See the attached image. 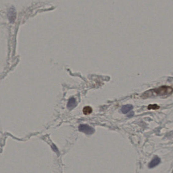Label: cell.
I'll list each match as a JSON object with an SVG mask.
<instances>
[{
    "label": "cell",
    "mask_w": 173,
    "mask_h": 173,
    "mask_svg": "<svg viewBox=\"0 0 173 173\" xmlns=\"http://www.w3.org/2000/svg\"><path fill=\"white\" fill-rule=\"evenodd\" d=\"M173 92V89L169 86H162L156 89H151L144 92L142 97L144 98L152 97L157 96H164L171 94Z\"/></svg>",
    "instance_id": "6da1fadb"
},
{
    "label": "cell",
    "mask_w": 173,
    "mask_h": 173,
    "mask_svg": "<svg viewBox=\"0 0 173 173\" xmlns=\"http://www.w3.org/2000/svg\"><path fill=\"white\" fill-rule=\"evenodd\" d=\"M79 129L80 131L87 135L93 134L95 132V130L92 127L87 125H81L79 126Z\"/></svg>",
    "instance_id": "7a4b0ae2"
},
{
    "label": "cell",
    "mask_w": 173,
    "mask_h": 173,
    "mask_svg": "<svg viewBox=\"0 0 173 173\" xmlns=\"http://www.w3.org/2000/svg\"><path fill=\"white\" fill-rule=\"evenodd\" d=\"M160 159L157 156H156L149 164V168H153L157 166L160 163Z\"/></svg>",
    "instance_id": "3957f363"
},
{
    "label": "cell",
    "mask_w": 173,
    "mask_h": 173,
    "mask_svg": "<svg viewBox=\"0 0 173 173\" xmlns=\"http://www.w3.org/2000/svg\"><path fill=\"white\" fill-rule=\"evenodd\" d=\"M76 105H77V101H76V99H74V98H71L69 100L68 103H67V108L70 110H71L74 108Z\"/></svg>",
    "instance_id": "277c9868"
},
{
    "label": "cell",
    "mask_w": 173,
    "mask_h": 173,
    "mask_svg": "<svg viewBox=\"0 0 173 173\" xmlns=\"http://www.w3.org/2000/svg\"><path fill=\"white\" fill-rule=\"evenodd\" d=\"M133 107L132 105H126L122 106L121 108V111L123 114H126L130 112L133 109Z\"/></svg>",
    "instance_id": "5b68a950"
},
{
    "label": "cell",
    "mask_w": 173,
    "mask_h": 173,
    "mask_svg": "<svg viewBox=\"0 0 173 173\" xmlns=\"http://www.w3.org/2000/svg\"><path fill=\"white\" fill-rule=\"evenodd\" d=\"M92 108L90 107V106H86L83 109V113L85 115H88L89 114H90L91 113H92Z\"/></svg>",
    "instance_id": "8992f818"
},
{
    "label": "cell",
    "mask_w": 173,
    "mask_h": 173,
    "mask_svg": "<svg viewBox=\"0 0 173 173\" xmlns=\"http://www.w3.org/2000/svg\"><path fill=\"white\" fill-rule=\"evenodd\" d=\"M11 11H10L9 12V17H11L10 21H14L15 18V13L14 12V11L12 10V9H11Z\"/></svg>",
    "instance_id": "52a82bcc"
},
{
    "label": "cell",
    "mask_w": 173,
    "mask_h": 173,
    "mask_svg": "<svg viewBox=\"0 0 173 173\" xmlns=\"http://www.w3.org/2000/svg\"><path fill=\"white\" fill-rule=\"evenodd\" d=\"M158 108H159V106L156 104L150 105L149 106V109H156Z\"/></svg>",
    "instance_id": "ba28073f"
},
{
    "label": "cell",
    "mask_w": 173,
    "mask_h": 173,
    "mask_svg": "<svg viewBox=\"0 0 173 173\" xmlns=\"http://www.w3.org/2000/svg\"><path fill=\"white\" fill-rule=\"evenodd\" d=\"M133 115H134V112H132V114H130L128 116H129V117H131V116H133Z\"/></svg>",
    "instance_id": "9c48e42d"
},
{
    "label": "cell",
    "mask_w": 173,
    "mask_h": 173,
    "mask_svg": "<svg viewBox=\"0 0 173 173\" xmlns=\"http://www.w3.org/2000/svg\"><path fill=\"white\" fill-rule=\"evenodd\" d=\"M172 173H173V172H172Z\"/></svg>",
    "instance_id": "30bf717a"
}]
</instances>
